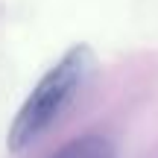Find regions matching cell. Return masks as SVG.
<instances>
[{"label": "cell", "instance_id": "cell-2", "mask_svg": "<svg viewBox=\"0 0 158 158\" xmlns=\"http://www.w3.org/2000/svg\"><path fill=\"white\" fill-rule=\"evenodd\" d=\"M50 158H117V152H114V143L102 135H82L56 149Z\"/></svg>", "mask_w": 158, "mask_h": 158}, {"label": "cell", "instance_id": "cell-1", "mask_svg": "<svg viewBox=\"0 0 158 158\" xmlns=\"http://www.w3.org/2000/svg\"><path fill=\"white\" fill-rule=\"evenodd\" d=\"M91 73H94V50L88 44H73L38 79V85L29 91L15 120L9 123L6 143L12 152H23L41 135H47L73 106V100L82 94Z\"/></svg>", "mask_w": 158, "mask_h": 158}]
</instances>
